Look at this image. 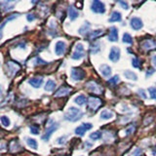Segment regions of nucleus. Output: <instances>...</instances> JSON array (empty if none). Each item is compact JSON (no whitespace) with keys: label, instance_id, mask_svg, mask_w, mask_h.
<instances>
[{"label":"nucleus","instance_id":"32","mask_svg":"<svg viewBox=\"0 0 156 156\" xmlns=\"http://www.w3.org/2000/svg\"><path fill=\"white\" fill-rule=\"evenodd\" d=\"M0 120H1V123L4 127H9L10 125H11V121H10V119L8 118L7 116H1V118H0Z\"/></svg>","mask_w":156,"mask_h":156},{"label":"nucleus","instance_id":"8","mask_svg":"<svg viewBox=\"0 0 156 156\" xmlns=\"http://www.w3.org/2000/svg\"><path fill=\"white\" fill-rule=\"evenodd\" d=\"M85 77V72L81 68L73 67L71 69V78L74 81H81Z\"/></svg>","mask_w":156,"mask_h":156},{"label":"nucleus","instance_id":"45","mask_svg":"<svg viewBox=\"0 0 156 156\" xmlns=\"http://www.w3.org/2000/svg\"><path fill=\"white\" fill-rule=\"evenodd\" d=\"M140 153H141V150L140 149H138V150H136L135 152H134V155L135 156H140Z\"/></svg>","mask_w":156,"mask_h":156},{"label":"nucleus","instance_id":"12","mask_svg":"<svg viewBox=\"0 0 156 156\" xmlns=\"http://www.w3.org/2000/svg\"><path fill=\"white\" fill-rule=\"evenodd\" d=\"M93 125L91 123H83L82 125H80L79 127H77L75 129V134L78 136H84L86 131L92 129Z\"/></svg>","mask_w":156,"mask_h":156},{"label":"nucleus","instance_id":"11","mask_svg":"<svg viewBox=\"0 0 156 156\" xmlns=\"http://www.w3.org/2000/svg\"><path fill=\"white\" fill-rule=\"evenodd\" d=\"M130 24H131V27L133 29H135V30H140V29H141L144 27L143 21H141V20L138 17L132 18L131 21H130Z\"/></svg>","mask_w":156,"mask_h":156},{"label":"nucleus","instance_id":"43","mask_svg":"<svg viewBox=\"0 0 156 156\" xmlns=\"http://www.w3.org/2000/svg\"><path fill=\"white\" fill-rule=\"evenodd\" d=\"M36 62H37V65H46V62L42 61L40 58H36Z\"/></svg>","mask_w":156,"mask_h":156},{"label":"nucleus","instance_id":"37","mask_svg":"<svg viewBox=\"0 0 156 156\" xmlns=\"http://www.w3.org/2000/svg\"><path fill=\"white\" fill-rule=\"evenodd\" d=\"M132 66H133L134 67H136V68H139V67H140V62H139L138 58H134L133 60H132Z\"/></svg>","mask_w":156,"mask_h":156},{"label":"nucleus","instance_id":"1","mask_svg":"<svg viewBox=\"0 0 156 156\" xmlns=\"http://www.w3.org/2000/svg\"><path fill=\"white\" fill-rule=\"evenodd\" d=\"M83 117V112L81 109L76 108L74 106H70L68 110L63 115V118L66 121H70V122H76L78 120H80Z\"/></svg>","mask_w":156,"mask_h":156},{"label":"nucleus","instance_id":"13","mask_svg":"<svg viewBox=\"0 0 156 156\" xmlns=\"http://www.w3.org/2000/svg\"><path fill=\"white\" fill-rule=\"evenodd\" d=\"M66 43L63 41H58L56 43V46H55V52L58 56H62L65 54L66 52Z\"/></svg>","mask_w":156,"mask_h":156},{"label":"nucleus","instance_id":"16","mask_svg":"<svg viewBox=\"0 0 156 156\" xmlns=\"http://www.w3.org/2000/svg\"><path fill=\"white\" fill-rule=\"evenodd\" d=\"M28 83L33 88H40L43 83V78L42 77H34V78H31V79H29Z\"/></svg>","mask_w":156,"mask_h":156},{"label":"nucleus","instance_id":"24","mask_svg":"<svg viewBox=\"0 0 156 156\" xmlns=\"http://www.w3.org/2000/svg\"><path fill=\"white\" fill-rule=\"evenodd\" d=\"M90 23H85L83 26L79 28V30H78V32H79V34H81V35H86V34L89 32L90 30Z\"/></svg>","mask_w":156,"mask_h":156},{"label":"nucleus","instance_id":"4","mask_svg":"<svg viewBox=\"0 0 156 156\" xmlns=\"http://www.w3.org/2000/svg\"><path fill=\"white\" fill-rule=\"evenodd\" d=\"M101 104H102V101L101 99H99V98H97V97H93V96L90 97L87 101L88 107L92 110H97L101 105Z\"/></svg>","mask_w":156,"mask_h":156},{"label":"nucleus","instance_id":"22","mask_svg":"<svg viewBox=\"0 0 156 156\" xmlns=\"http://www.w3.org/2000/svg\"><path fill=\"white\" fill-rule=\"evenodd\" d=\"M87 99H86V97L84 95H79V96H77L74 98V102L75 104H77L78 105H85L86 102H87Z\"/></svg>","mask_w":156,"mask_h":156},{"label":"nucleus","instance_id":"28","mask_svg":"<svg viewBox=\"0 0 156 156\" xmlns=\"http://www.w3.org/2000/svg\"><path fill=\"white\" fill-rule=\"evenodd\" d=\"M19 15H20V14H14V15H11V16H9L8 18L5 19L4 21H3V23H2V24H1V27H0V28H1V30L3 29V27H4L5 24H6V23H7L8 22H10V21H13V20L17 19V18L19 17Z\"/></svg>","mask_w":156,"mask_h":156},{"label":"nucleus","instance_id":"17","mask_svg":"<svg viewBox=\"0 0 156 156\" xmlns=\"http://www.w3.org/2000/svg\"><path fill=\"white\" fill-rule=\"evenodd\" d=\"M68 17H69L71 21H74L75 19L79 17V13H78V11L73 6L68 7Z\"/></svg>","mask_w":156,"mask_h":156},{"label":"nucleus","instance_id":"21","mask_svg":"<svg viewBox=\"0 0 156 156\" xmlns=\"http://www.w3.org/2000/svg\"><path fill=\"white\" fill-rule=\"evenodd\" d=\"M108 21L110 23H115V22H120L121 21V14L118 11H114L111 14V16L109 18Z\"/></svg>","mask_w":156,"mask_h":156},{"label":"nucleus","instance_id":"42","mask_svg":"<svg viewBox=\"0 0 156 156\" xmlns=\"http://www.w3.org/2000/svg\"><path fill=\"white\" fill-rule=\"evenodd\" d=\"M27 19L28 22H32V21L35 20V17H34L33 15H31V14H28L27 16Z\"/></svg>","mask_w":156,"mask_h":156},{"label":"nucleus","instance_id":"33","mask_svg":"<svg viewBox=\"0 0 156 156\" xmlns=\"http://www.w3.org/2000/svg\"><path fill=\"white\" fill-rule=\"evenodd\" d=\"M101 138V133L99 131L94 132V133H92L90 135V139L93 140H100Z\"/></svg>","mask_w":156,"mask_h":156},{"label":"nucleus","instance_id":"23","mask_svg":"<svg viewBox=\"0 0 156 156\" xmlns=\"http://www.w3.org/2000/svg\"><path fill=\"white\" fill-rule=\"evenodd\" d=\"M15 2H10V1H6V2H1V6H2V11H10L14 8Z\"/></svg>","mask_w":156,"mask_h":156},{"label":"nucleus","instance_id":"36","mask_svg":"<svg viewBox=\"0 0 156 156\" xmlns=\"http://www.w3.org/2000/svg\"><path fill=\"white\" fill-rule=\"evenodd\" d=\"M66 138H67L66 136H60V138H58L57 139V144H65Z\"/></svg>","mask_w":156,"mask_h":156},{"label":"nucleus","instance_id":"46","mask_svg":"<svg viewBox=\"0 0 156 156\" xmlns=\"http://www.w3.org/2000/svg\"><path fill=\"white\" fill-rule=\"evenodd\" d=\"M152 62H153V65L156 66V56H153L152 57Z\"/></svg>","mask_w":156,"mask_h":156},{"label":"nucleus","instance_id":"34","mask_svg":"<svg viewBox=\"0 0 156 156\" xmlns=\"http://www.w3.org/2000/svg\"><path fill=\"white\" fill-rule=\"evenodd\" d=\"M148 93H149L151 99H153V100L156 101V87H150V88H148Z\"/></svg>","mask_w":156,"mask_h":156},{"label":"nucleus","instance_id":"27","mask_svg":"<svg viewBox=\"0 0 156 156\" xmlns=\"http://www.w3.org/2000/svg\"><path fill=\"white\" fill-rule=\"evenodd\" d=\"M112 117H113V112L109 110H104V111H101V118L104 120H108L112 118Z\"/></svg>","mask_w":156,"mask_h":156},{"label":"nucleus","instance_id":"19","mask_svg":"<svg viewBox=\"0 0 156 156\" xmlns=\"http://www.w3.org/2000/svg\"><path fill=\"white\" fill-rule=\"evenodd\" d=\"M101 51V44L99 42H95L91 44L90 46V52L91 54H93V55H96V54H98Z\"/></svg>","mask_w":156,"mask_h":156},{"label":"nucleus","instance_id":"6","mask_svg":"<svg viewBox=\"0 0 156 156\" xmlns=\"http://www.w3.org/2000/svg\"><path fill=\"white\" fill-rule=\"evenodd\" d=\"M5 67H6L8 75H10V76L16 74V73L20 70V68H21L19 63L15 62H8L6 65H5Z\"/></svg>","mask_w":156,"mask_h":156},{"label":"nucleus","instance_id":"5","mask_svg":"<svg viewBox=\"0 0 156 156\" xmlns=\"http://www.w3.org/2000/svg\"><path fill=\"white\" fill-rule=\"evenodd\" d=\"M91 10L97 14H104L105 12V6L102 2L98 1V0H94L91 4Z\"/></svg>","mask_w":156,"mask_h":156},{"label":"nucleus","instance_id":"3","mask_svg":"<svg viewBox=\"0 0 156 156\" xmlns=\"http://www.w3.org/2000/svg\"><path fill=\"white\" fill-rule=\"evenodd\" d=\"M86 88L90 92L94 93L96 95H101L102 93V88L101 86L99 84V83H97L96 81H89L86 83Z\"/></svg>","mask_w":156,"mask_h":156},{"label":"nucleus","instance_id":"41","mask_svg":"<svg viewBox=\"0 0 156 156\" xmlns=\"http://www.w3.org/2000/svg\"><path fill=\"white\" fill-rule=\"evenodd\" d=\"M139 94H140V96L143 97L144 99H146V98H147V96L145 95V92H144V90H143V89H140V90H139Z\"/></svg>","mask_w":156,"mask_h":156},{"label":"nucleus","instance_id":"14","mask_svg":"<svg viewBox=\"0 0 156 156\" xmlns=\"http://www.w3.org/2000/svg\"><path fill=\"white\" fill-rule=\"evenodd\" d=\"M108 40L111 42H117L118 41V29L115 27H111L109 29L108 34Z\"/></svg>","mask_w":156,"mask_h":156},{"label":"nucleus","instance_id":"15","mask_svg":"<svg viewBox=\"0 0 156 156\" xmlns=\"http://www.w3.org/2000/svg\"><path fill=\"white\" fill-rule=\"evenodd\" d=\"M70 91H71L70 88L66 87V86H62V87H61L60 89H58V90L55 93V97H57V98L66 97V96H67L68 94H69Z\"/></svg>","mask_w":156,"mask_h":156},{"label":"nucleus","instance_id":"31","mask_svg":"<svg viewBox=\"0 0 156 156\" xmlns=\"http://www.w3.org/2000/svg\"><path fill=\"white\" fill-rule=\"evenodd\" d=\"M123 42L127 44H133V38L129 33H124L123 34Z\"/></svg>","mask_w":156,"mask_h":156},{"label":"nucleus","instance_id":"9","mask_svg":"<svg viewBox=\"0 0 156 156\" xmlns=\"http://www.w3.org/2000/svg\"><path fill=\"white\" fill-rule=\"evenodd\" d=\"M140 46L143 49H144V50L148 51V50H152V49H154L156 47V41L153 40V39H144V41L140 42Z\"/></svg>","mask_w":156,"mask_h":156},{"label":"nucleus","instance_id":"26","mask_svg":"<svg viewBox=\"0 0 156 156\" xmlns=\"http://www.w3.org/2000/svg\"><path fill=\"white\" fill-rule=\"evenodd\" d=\"M124 76L129 80H134V81L138 80V77H136V73L133 72V71H131V70H125L124 71Z\"/></svg>","mask_w":156,"mask_h":156},{"label":"nucleus","instance_id":"38","mask_svg":"<svg viewBox=\"0 0 156 156\" xmlns=\"http://www.w3.org/2000/svg\"><path fill=\"white\" fill-rule=\"evenodd\" d=\"M135 126H130L129 127V128H127L126 129V131H125V135L126 136H129V135H131V134H133L134 133V132H135Z\"/></svg>","mask_w":156,"mask_h":156},{"label":"nucleus","instance_id":"30","mask_svg":"<svg viewBox=\"0 0 156 156\" xmlns=\"http://www.w3.org/2000/svg\"><path fill=\"white\" fill-rule=\"evenodd\" d=\"M27 144H28L29 147H31L32 149H37L38 144H37V141H36L35 140H34V139L28 138V139L27 140Z\"/></svg>","mask_w":156,"mask_h":156},{"label":"nucleus","instance_id":"35","mask_svg":"<svg viewBox=\"0 0 156 156\" xmlns=\"http://www.w3.org/2000/svg\"><path fill=\"white\" fill-rule=\"evenodd\" d=\"M108 83H110V84H113V85H116L117 83H119L120 82V78L118 75H115L113 76L112 78H110V79H108V81H107Z\"/></svg>","mask_w":156,"mask_h":156},{"label":"nucleus","instance_id":"20","mask_svg":"<svg viewBox=\"0 0 156 156\" xmlns=\"http://www.w3.org/2000/svg\"><path fill=\"white\" fill-rule=\"evenodd\" d=\"M9 148H10V151H12V152H15V151L17 152V151H19L20 148H21V145H20L18 140H12L9 144Z\"/></svg>","mask_w":156,"mask_h":156},{"label":"nucleus","instance_id":"10","mask_svg":"<svg viewBox=\"0 0 156 156\" xmlns=\"http://www.w3.org/2000/svg\"><path fill=\"white\" fill-rule=\"evenodd\" d=\"M108 58H109V60L113 62H118L119 58H120V49L117 48V47H112L110 49Z\"/></svg>","mask_w":156,"mask_h":156},{"label":"nucleus","instance_id":"7","mask_svg":"<svg viewBox=\"0 0 156 156\" xmlns=\"http://www.w3.org/2000/svg\"><path fill=\"white\" fill-rule=\"evenodd\" d=\"M85 52H84V47L81 43H78L75 47V51L73 52L71 58L73 60H81L82 58H84Z\"/></svg>","mask_w":156,"mask_h":156},{"label":"nucleus","instance_id":"44","mask_svg":"<svg viewBox=\"0 0 156 156\" xmlns=\"http://www.w3.org/2000/svg\"><path fill=\"white\" fill-rule=\"evenodd\" d=\"M154 69H153V68H150V69H149V71H147V72H146V77H148V76H150L151 74H152V73H154Z\"/></svg>","mask_w":156,"mask_h":156},{"label":"nucleus","instance_id":"25","mask_svg":"<svg viewBox=\"0 0 156 156\" xmlns=\"http://www.w3.org/2000/svg\"><path fill=\"white\" fill-rule=\"evenodd\" d=\"M55 88H56V82L53 80H48L46 82L44 89H45V91H47V92H52V91H54Z\"/></svg>","mask_w":156,"mask_h":156},{"label":"nucleus","instance_id":"2","mask_svg":"<svg viewBox=\"0 0 156 156\" xmlns=\"http://www.w3.org/2000/svg\"><path fill=\"white\" fill-rule=\"evenodd\" d=\"M58 128V123H56L55 121L50 119L49 120V123H48V126L46 127V131H45V134L42 136V140H48L50 139V136H52V134L55 132L57 129Z\"/></svg>","mask_w":156,"mask_h":156},{"label":"nucleus","instance_id":"39","mask_svg":"<svg viewBox=\"0 0 156 156\" xmlns=\"http://www.w3.org/2000/svg\"><path fill=\"white\" fill-rule=\"evenodd\" d=\"M30 132L33 134V135H38L39 133V128L36 126H31L30 127Z\"/></svg>","mask_w":156,"mask_h":156},{"label":"nucleus","instance_id":"29","mask_svg":"<svg viewBox=\"0 0 156 156\" xmlns=\"http://www.w3.org/2000/svg\"><path fill=\"white\" fill-rule=\"evenodd\" d=\"M104 33V31L101 30V29H97V30H94V31H91L90 34H89V38L90 39H96L98 36H100L101 34Z\"/></svg>","mask_w":156,"mask_h":156},{"label":"nucleus","instance_id":"40","mask_svg":"<svg viewBox=\"0 0 156 156\" xmlns=\"http://www.w3.org/2000/svg\"><path fill=\"white\" fill-rule=\"evenodd\" d=\"M119 4L122 6V8L123 9H129V4L127 3V2H124V1H119Z\"/></svg>","mask_w":156,"mask_h":156},{"label":"nucleus","instance_id":"18","mask_svg":"<svg viewBox=\"0 0 156 156\" xmlns=\"http://www.w3.org/2000/svg\"><path fill=\"white\" fill-rule=\"evenodd\" d=\"M101 72L105 77H109L111 75V67L107 65H101Z\"/></svg>","mask_w":156,"mask_h":156}]
</instances>
